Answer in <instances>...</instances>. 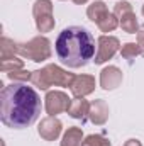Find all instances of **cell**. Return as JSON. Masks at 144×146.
I'll list each match as a JSON object with an SVG mask.
<instances>
[{"label": "cell", "instance_id": "cell-1", "mask_svg": "<svg viewBox=\"0 0 144 146\" xmlns=\"http://www.w3.org/2000/svg\"><path fill=\"white\" fill-rule=\"evenodd\" d=\"M42 109L41 97L26 83L2 85L0 92V121L10 129H26L37 121Z\"/></svg>", "mask_w": 144, "mask_h": 146}, {"label": "cell", "instance_id": "cell-2", "mask_svg": "<svg viewBox=\"0 0 144 146\" xmlns=\"http://www.w3.org/2000/svg\"><path fill=\"white\" fill-rule=\"evenodd\" d=\"M58 60L68 68H83L95 58L97 46L92 33L81 26H71L59 33L54 42Z\"/></svg>", "mask_w": 144, "mask_h": 146}, {"label": "cell", "instance_id": "cell-3", "mask_svg": "<svg viewBox=\"0 0 144 146\" xmlns=\"http://www.w3.org/2000/svg\"><path fill=\"white\" fill-rule=\"evenodd\" d=\"M75 75L68 70L61 68L59 65L48 63L44 68L34 70L31 76V83L41 88V90H49V87H71Z\"/></svg>", "mask_w": 144, "mask_h": 146}, {"label": "cell", "instance_id": "cell-4", "mask_svg": "<svg viewBox=\"0 0 144 146\" xmlns=\"http://www.w3.org/2000/svg\"><path fill=\"white\" fill-rule=\"evenodd\" d=\"M15 54L34 63H44L51 58V41L46 36H34L27 42H15Z\"/></svg>", "mask_w": 144, "mask_h": 146}, {"label": "cell", "instance_id": "cell-5", "mask_svg": "<svg viewBox=\"0 0 144 146\" xmlns=\"http://www.w3.org/2000/svg\"><path fill=\"white\" fill-rule=\"evenodd\" d=\"M32 15L36 21V29L41 34L51 33L56 26L54 14H53V2L51 0H36L32 5Z\"/></svg>", "mask_w": 144, "mask_h": 146}, {"label": "cell", "instance_id": "cell-6", "mask_svg": "<svg viewBox=\"0 0 144 146\" xmlns=\"http://www.w3.org/2000/svg\"><path fill=\"white\" fill-rule=\"evenodd\" d=\"M120 41L119 37L110 36V34H102L97 39V53H95V65H104L108 60L115 56L117 51H120Z\"/></svg>", "mask_w": 144, "mask_h": 146}, {"label": "cell", "instance_id": "cell-7", "mask_svg": "<svg viewBox=\"0 0 144 146\" xmlns=\"http://www.w3.org/2000/svg\"><path fill=\"white\" fill-rule=\"evenodd\" d=\"M71 99L68 97L66 92L63 90H48L46 97H44V109L48 115H58L68 110Z\"/></svg>", "mask_w": 144, "mask_h": 146}, {"label": "cell", "instance_id": "cell-8", "mask_svg": "<svg viewBox=\"0 0 144 146\" xmlns=\"http://www.w3.org/2000/svg\"><path fill=\"white\" fill-rule=\"evenodd\" d=\"M61 133H63V122L56 115H48L41 119L37 126V134L44 141H56L61 136Z\"/></svg>", "mask_w": 144, "mask_h": 146}, {"label": "cell", "instance_id": "cell-9", "mask_svg": "<svg viewBox=\"0 0 144 146\" xmlns=\"http://www.w3.org/2000/svg\"><path fill=\"white\" fill-rule=\"evenodd\" d=\"M95 87H97L95 76H93V75L81 73V75H75L70 90H71V94L75 97H87V95L93 94Z\"/></svg>", "mask_w": 144, "mask_h": 146}, {"label": "cell", "instance_id": "cell-10", "mask_svg": "<svg viewBox=\"0 0 144 146\" xmlns=\"http://www.w3.org/2000/svg\"><path fill=\"white\" fill-rule=\"evenodd\" d=\"M122 80H124L122 70L115 65H108L100 72V80L98 82H100V87L104 90L110 92V90H115L117 87H120Z\"/></svg>", "mask_w": 144, "mask_h": 146}, {"label": "cell", "instance_id": "cell-11", "mask_svg": "<svg viewBox=\"0 0 144 146\" xmlns=\"http://www.w3.org/2000/svg\"><path fill=\"white\" fill-rule=\"evenodd\" d=\"M108 104L104 99H97L93 102H90V109H88V121L95 126H104L108 121Z\"/></svg>", "mask_w": 144, "mask_h": 146}, {"label": "cell", "instance_id": "cell-12", "mask_svg": "<svg viewBox=\"0 0 144 146\" xmlns=\"http://www.w3.org/2000/svg\"><path fill=\"white\" fill-rule=\"evenodd\" d=\"M88 109H90V104H88V100H85V97H73L66 114L76 121H81V124H83L88 119Z\"/></svg>", "mask_w": 144, "mask_h": 146}, {"label": "cell", "instance_id": "cell-13", "mask_svg": "<svg viewBox=\"0 0 144 146\" xmlns=\"http://www.w3.org/2000/svg\"><path fill=\"white\" fill-rule=\"evenodd\" d=\"M83 139H85L83 129L78 126H71L65 131L59 146H83Z\"/></svg>", "mask_w": 144, "mask_h": 146}, {"label": "cell", "instance_id": "cell-14", "mask_svg": "<svg viewBox=\"0 0 144 146\" xmlns=\"http://www.w3.org/2000/svg\"><path fill=\"white\" fill-rule=\"evenodd\" d=\"M107 14H108V7L104 0H95L87 7V17L95 24H98Z\"/></svg>", "mask_w": 144, "mask_h": 146}, {"label": "cell", "instance_id": "cell-15", "mask_svg": "<svg viewBox=\"0 0 144 146\" xmlns=\"http://www.w3.org/2000/svg\"><path fill=\"white\" fill-rule=\"evenodd\" d=\"M119 27L127 34H137L139 33V21L134 12H129L119 19Z\"/></svg>", "mask_w": 144, "mask_h": 146}, {"label": "cell", "instance_id": "cell-16", "mask_svg": "<svg viewBox=\"0 0 144 146\" xmlns=\"http://www.w3.org/2000/svg\"><path fill=\"white\" fill-rule=\"evenodd\" d=\"M120 56L124 60H127V63H132L137 56H144V51L137 42H126L120 48Z\"/></svg>", "mask_w": 144, "mask_h": 146}, {"label": "cell", "instance_id": "cell-17", "mask_svg": "<svg viewBox=\"0 0 144 146\" xmlns=\"http://www.w3.org/2000/svg\"><path fill=\"white\" fill-rule=\"evenodd\" d=\"M24 68V60H20V56H9V58H0V70L3 73L14 72V70H20Z\"/></svg>", "mask_w": 144, "mask_h": 146}, {"label": "cell", "instance_id": "cell-18", "mask_svg": "<svg viewBox=\"0 0 144 146\" xmlns=\"http://www.w3.org/2000/svg\"><path fill=\"white\" fill-rule=\"evenodd\" d=\"M97 27H98L102 33H112V31H115V29L119 27V19L114 15V12H108L107 15L97 24Z\"/></svg>", "mask_w": 144, "mask_h": 146}, {"label": "cell", "instance_id": "cell-19", "mask_svg": "<svg viewBox=\"0 0 144 146\" xmlns=\"http://www.w3.org/2000/svg\"><path fill=\"white\" fill-rule=\"evenodd\" d=\"M9 80L10 82H15V83H26V82H31V76H32V72L26 70V68H20V70H14V72L7 73Z\"/></svg>", "mask_w": 144, "mask_h": 146}, {"label": "cell", "instance_id": "cell-20", "mask_svg": "<svg viewBox=\"0 0 144 146\" xmlns=\"http://www.w3.org/2000/svg\"><path fill=\"white\" fill-rule=\"evenodd\" d=\"M83 146H112V143L102 134H88L83 139Z\"/></svg>", "mask_w": 144, "mask_h": 146}, {"label": "cell", "instance_id": "cell-21", "mask_svg": "<svg viewBox=\"0 0 144 146\" xmlns=\"http://www.w3.org/2000/svg\"><path fill=\"white\" fill-rule=\"evenodd\" d=\"M129 12H134V10H132V5H131L127 0H120V2H117V3L114 5V15H115L117 19H120L122 15H126V14H129Z\"/></svg>", "mask_w": 144, "mask_h": 146}, {"label": "cell", "instance_id": "cell-22", "mask_svg": "<svg viewBox=\"0 0 144 146\" xmlns=\"http://www.w3.org/2000/svg\"><path fill=\"white\" fill-rule=\"evenodd\" d=\"M137 44L144 51V29H139V33H137Z\"/></svg>", "mask_w": 144, "mask_h": 146}, {"label": "cell", "instance_id": "cell-23", "mask_svg": "<svg viewBox=\"0 0 144 146\" xmlns=\"http://www.w3.org/2000/svg\"><path fill=\"white\" fill-rule=\"evenodd\" d=\"M124 146H143V143L139 141V139H136V138H131V139H127Z\"/></svg>", "mask_w": 144, "mask_h": 146}, {"label": "cell", "instance_id": "cell-24", "mask_svg": "<svg viewBox=\"0 0 144 146\" xmlns=\"http://www.w3.org/2000/svg\"><path fill=\"white\" fill-rule=\"evenodd\" d=\"M73 3H76V5H85L87 2H90V0H71Z\"/></svg>", "mask_w": 144, "mask_h": 146}, {"label": "cell", "instance_id": "cell-25", "mask_svg": "<svg viewBox=\"0 0 144 146\" xmlns=\"http://www.w3.org/2000/svg\"><path fill=\"white\" fill-rule=\"evenodd\" d=\"M141 12H143V15H144V5H143V9H141Z\"/></svg>", "mask_w": 144, "mask_h": 146}, {"label": "cell", "instance_id": "cell-26", "mask_svg": "<svg viewBox=\"0 0 144 146\" xmlns=\"http://www.w3.org/2000/svg\"><path fill=\"white\" fill-rule=\"evenodd\" d=\"M61 2H65V0H61Z\"/></svg>", "mask_w": 144, "mask_h": 146}]
</instances>
